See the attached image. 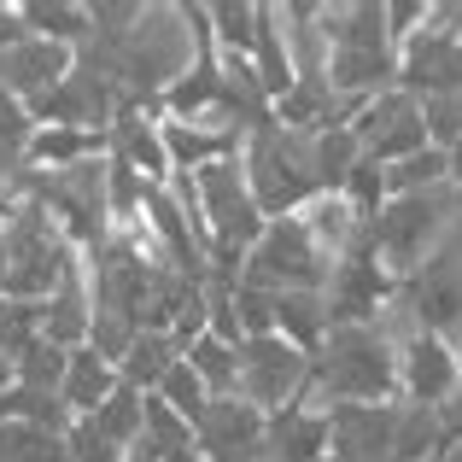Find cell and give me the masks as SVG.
<instances>
[{"label":"cell","instance_id":"cell-2","mask_svg":"<svg viewBox=\"0 0 462 462\" xmlns=\"http://www.w3.org/2000/svg\"><path fill=\"white\" fill-rule=\"evenodd\" d=\"M328 35V94L339 100H374L398 77V47L386 35V12L357 0V6H322Z\"/></svg>","mask_w":462,"mask_h":462},{"label":"cell","instance_id":"cell-24","mask_svg":"<svg viewBox=\"0 0 462 462\" xmlns=\"http://www.w3.org/2000/svg\"><path fill=\"white\" fill-rule=\"evenodd\" d=\"M381 176H386V199H393V193L445 188V181H451V152H439V147H421V152L398 158V164H386Z\"/></svg>","mask_w":462,"mask_h":462},{"label":"cell","instance_id":"cell-33","mask_svg":"<svg viewBox=\"0 0 462 462\" xmlns=\"http://www.w3.org/2000/svg\"><path fill=\"white\" fill-rule=\"evenodd\" d=\"M23 42V23H18V6H0V53L6 47H18Z\"/></svg>","mask_w":462,"mask_h":462},{"label":"cell","instance_id":"cell-14","mask_svg":"<svg viewBox=\"0 0 462 462\" xmlns=\"http://www.w3.org/2000/svg\"><path fill=\"white\" fill-rule=\"evenodd\" d=\"M70 65H77V53H70V47L23 35L18 47H6V53H0V94H12L18 106H35L42 94H53L59 82L70 77Z\"/></svg>","mask_w":462,"mask_h":462},{"label":"cell","instance_id":"cell-30","mask_svg":"<svg viewBox=\"0 0 462 462\" xmlns=\"http://www.w3.org/2000/svg\"><path fill=\"white\" fill-rule=\"evenodd\" d=\"M158 404H164V410H176V416L181 421H188V428H193V421H199V410L205 404H211V393H205V381H199V374H193L188 369V363H170V374H164V381H158Z\"/></svg>","mask_w":462,"mask_h":462},{"label":"cell","instance_id":"cell-20","mask_svg":"<svg viewBox=\"0 0 462 462\" xmlns=\"http://www.w3.org/2000/svg\"><path fill=\"white\" fill-rule=\"evenodd\" d=\"M275 334H282L287 346H299L305 357H316V346L328 339L322 293H275Z\"/></svg>","mask_w":462,"mask_h":462},{"label":"cell","instance_id":"cell-15","mask_svg":"<svg viewBox=\"0 0 462 462\" xmlns=\"http://www.w3.org/2000/svg\"><path fill=\"white\" fill-rule=\"evenodd\" d=\"M258 462H328V416L316 404H287L263 416Z\"/></svg>","mask_w":462,"mask_h":462},{"label":"cell","instance_id":"cell-37","mask_svg":"<svg viewBox=\"0 0 462 462\" xmlns=\"http://www.w3.org/2000/svg\"><path fill=\"white\" fill-rule=\"evenodd\" d=\"M6 369H12V363H6Z\"/></svg>","mask_w":462,"mask_h":462},{"label":"cell","instance_id":"cell-28","mask_svg":"<svg viewBox=\"0 0 462 462\" xmlns=\"http://www.w3.org/2000/svg\"><path fill=\"white\" fill-rule=\"evenodd\" d=\"M42 339V305L35 299H0V363H18Z\"/></svg>","mask_w":462,"mask_h":462},{"label":"cell","instance_id":"cell-31","mask_svg":"<svg viewBox=\"0 0 462 462\" xmlns=\"http://www.w3.org/2000/svg\"><path fill=\"white\" fill-rule=\"evenodd\" d=\"M421 112V129H428V147L451 152L462 147V88L457 94H433V100H416Z\"/></svg>","mask_w":462,"mask_h":462},{"label":"cell","instance_id":"cell-7","mask_svg":"<svg viewBox=\"0 0 462 462\" xmlns=\"http://www.w3.org/2000/svg\"><path fill=\"white\" fill-rule=\"evenodd\" d=\"M328 270H334V263H328V252L310 240V228L299 223V217H275L246 246L240 282L263 287V293H322Z\"/></svg>","mask_w":462,"mask_h":462},{"label":"cell","instance_id":"cell-9","mask_svg":"<svg viewBox=\"0 0 462 462\" xmlns=\"http://www.w3.org/2000/svg\"><path fill=\"white\" fill-rule=\"evenodd\" d=\"M193 193H199V217H205L211 246L246 252L252 240L263 235V211L252 205V193H246L240 152L235 158H217V164H205V170H193Z\"/></svg>","mask_w":462,"mask_h":462},{"label":"cell","instance_id":"cell-6","mask_svg":"<svg viewBox=\"0 0 462 462\" xmlns=\"http://www.w3.org/2000/svg\"><path fill=\"white\" fill-rule=\"evenodd\" d=\"M404 305L416 316V328H428L462 363V205L445 223V235L433 240V252L416 263V275L404 282Z\"/></svg>","mask_w":462,"mask_h":462},{"label":"cell","instance_id":"cell-4","mask_svg":"<svg viewBox=\"0 0 462 462\" xmlns=\"http://www.w3.org/2000/svg\"><path fill=\"white\" fill-rule=\"evenodd\" d=\"M240 176H246L252 205L263 211V223L275 217H299L316 199V170H310V135L282 124H263L240 141Z\"/></svg>","mask_w":462,"mask_h":462},{"label":"cell","instance_id":"cell-1","mask_svg":"<svg viewBox=\"0 0 462 462\" xmlns=\"http://www.w3.org/2000/svg\"><path fill=\"white\" fill-rule=\"evenodd\" d=\"M398 393V346L374 322H339L310 357L305 404H386Z\"/></svg>","mask_w":462,"mask_h":462},{"label":"cell","instance_id":"cell-23","mask_svg":"<svg viewBox=\"0 0 462 462\" xmlns=\"http://www.w3.org/2000/svg\"><path fill=\"white\" fill-rule=\"evenodd\" d=\"M141 410H147V393H135V386H124L117 381V393L106 398L94 416H82L94 433H100L106 445H117V451H129L135 445V433H141Z\"/></svg>","mask_w":462,"mask_h":462},{"label":"cell","instance_id":"cell-36","mask_svg":"<svg viewBox=\"0 0 462 462\" xmlns=\"http://www.w3.org/2000/svg\"><path fill=\"white\" fill-rule=\"evenodd\" d=\"M12 211V193H0V217H6Z\"/></svg>","mask_w":462,"mask_h":462},{"label":"cell","instance_id":"cell-3","mask_svg":"<svg viewBox=\"0 0 462 462\" xmlns=\"http://www.w3.org/2000/svg\"><path fill=\"white\" fill-rule=\"evenodd\" d=\"M82 252L59 235V223L35 199H12L0 217V299H35L42 305Z\"/></svg>","mask_w":462,"mask_h":462},{"label":"cell","instance_id":"cell-13","mask_svg":"<svg viewBox=\"0 0 462 462\" xmlns=\"http://www.w3.org/2000/svg\"><path fill=\"white\" fill-rule=\"evenodd\" d=\"M457 386H462V363L428 334V328H416V334L398 346V393H404L410 404L439 410Z\"/></svg>","mask_w":462,"mask_h":462},{"label":"cell","instance_id":"cell-32","mask_svg":"<svg viewBox=\"0 0 462 462\" xmlns=\"http://www.w3.org/2000/svg\"><path fill=\"white\" fill-rule=\"evenodd\" d=\"M211 35H217V53H252V35H258V6L246 0H228V6H211Z\"/></svg>","mask_w":462,"mask_h":462},{"label":"cell","instance_id":"cell-11","mask_svg":"<svg viewBox=\"0 0 462 462\" xmlns=\"http://www.w3.org/2000/svg\"><path fill=\"white\" fill-rule=\"evenodd\" d=\"M258 439H263V416L246 398H211L193 421V451L205 462H258Z\"/></svg>","mask_w":462,"mask_h":462},{"label":"cell","instance_id":"cell-21","mask_svg":"<svg viewBox=\"0 0 462 462\" xmlns=\"http://www.w3.org/2000/svg\"><path fill=\"white\" fill-rule=\"evenodd\" d=\"M176 339L170 334H135L124 346V357H117V381L135 386V393H158V381L170 374V363H176Z\"/></svg>","mask_w":462,"mask_h":462},{"label":"cell","instance_id":"cell-25","mask_svg":"<svg viewBox=\"0 0 462 462\" xmlns=\"http://www.w3.org/2000/svg\"><path fill=\"white\" fill-rule=\"evenodd\" d=\"M181 363H188V369L205 381V393H211V398H228V393H235V346H223L217 334L188 339Z\"/></svg>","mask_w":462,"mask_h":462},{"label":"cell","instance_id":"cell-27","mask_svg":"<svg viewBox=\"0 0 462 462\" xmlns=\"http://www.w3.org/2000/svg\"><path fill=\"white\" fill-rule=\"evenodd\" d=\"M30 135H35L30 112H23L12 94H0V193L23 176V147H30Z\"/></svg>","mask_w":462,"mask_h":462},{"label":"cell","instance_id":"cell-5","mask_svg":"<svg viewBox=\"0 0 462 462\" xmlns=\"http://www.w3.org/2000/svg\"><path fill=\"white\" fill-rule=\"evenodd\" d=\"M462 193L445 181V188H421V193H393V199L374 211L369 240H374V258L393 282H410L416 263L433 252V240L445 235V223L457 217Z\"/></svg>","mask_w":462,"mask_h":462},{"label":"cell","instance_id":"cell-12","mask_svg":"<svg viewBox=\"0 0 462 462\" xmlns=\"http://www.w3.org/2000/svg\"><path fill=\"white\" fill-rule=\"evenodd\" d=\"M328 462H386L393 451V404H328Z\"/></svg>","mask_w":462,"mask_h":462},{"label":"cell","instance_id":"cell-18","mask_svg":"<svg viewBox=\"0 0 462 462\" xmlns=\"http://www.w3.org/2000/svg\"><path fill=\"white\" fill-rule=\"evenodd\" d=\"M100 152H106V135H82V129H65V124H35L30 147H23V170H70Z\"/></svg>","mask_w":462,"mask_h":462},{"label":"cell","instance_id":"cell-35","mask_svg":"<svg viewBox=\"0 0 462 462\" xmlns=\"http://www.w3.org/2000/svg\"><path fill=\"white\" fill-rule=\"evenodd\" d=\"M433 462H462V445H445V451L433 457Z\"/></svg>","mask_w":462,"mask_h":462},{"label":"cell","instance_id":"cell-19","mask_svg":"<svg viewBox=\"0 0 462 462\" xmlns=\"http://www.w3.org/2000/svg\"><path fill=\"white\" fill-rule=\"evenodd\" d=\"M23 35L35 42H59V47H88V6H70V0H23L18 6Z\"/></svg>","mask_w":462,"mask_h":462},{"label":"cell","instance_id":"cell-16","mask_svg":"<svg viewBox=\"0 0 462 462\" xmlns=\"http://www.w3.org/2000/svg\"><path fill=\"white\" fill-rule=\"evenodd\" d=\"M112 393H117V363H106L94 346L70 351V357H65V381H59V404L70 410V421L94 416Z\"/></svg>","mask_w":462,"mask_h":462},{"label":"cell","instance_id":"cell-29","mask_svg":"<svg viewBox=\"0 0 462 462\" xmlns=\"http://www.w3.org/2000/svg\"><path fill=\"white\" fill-rule=\"evenodd\" d=\"M65 357H70V351H59L53 339H35V346L12 363V386H30V393H59V381H65Z\"/></svg>","mask_w":462,"mask_h":462},{"label":"cell","instance_id":"cell-10","mask_svg":"<svg viewBox=\"0 0 462 462\" xmlns=\"http://www.w3.org/2000/svg\"><path fill=\"white\" fill-rule=\"evenodd\" d=\"M398 94L410 100H433V94H457L462 88V42L433 23H421L404 47H398Z\"/></svg>","mask_w":462,"mask_h":462},{"label":"cell","instance_id":"cell-34","mask_svg":"<svg viewBox=\"0 0 462 462\" xmlns=\"http://www.w3.org/2000/svg\"><path fill=\"white\" fill-rule=\"evenodd\" d=\"M451 188L462 193V147H451Z\"/></svg>","mask_w":462,"mask_h":462},{"label":"cell","instance_id":"cell-8","mask_svg":"<svg viewBox=\"0 0 462 462\" xmlns=\"http://www.w3.org/2000/svg\"><path fill=\"white\" fill-rule=\"evenodd\" d=\"M305 393H310V357L287 346L282 334H258L235 346V398H246L258 416L305 404Z\"/></svg>","mask_w":462,"mask_h":462},{"label":"cell","instance_id":"cell-22","mask_svg":"<svg viewBox=\"0 0 462 462\" xmlns=\"http://www.w3.org/2000/svg\"><path fill=\"white\" fill-rule=\"evenodd\" d=\"M357 158H363V147H357L351 129H316V135H310V170H316V188H322V193L346 188V176H351Z\"/></svg>","mask_w":462,"mask_h":462},{"label":"cell","instance_id":"cell-17","mask_svg":"<svg viewBox=\"0 0 462 462\" xmlns=\"http://www.w3.org/2000/svg\"><path fill=\"white\" fill-rule=\"evenodd\" d=\"M252 77H258V88L275 100H287V88H293V59H287V42H282V23H275V6H258V35H252V53H246Z\"/></svg>","mask_w":462,"mask_h":462},{"label":"cell","instance_id":"cell-26","mask_svg":"<svg viewBox=\"0 0 462 462\" xmlns=\"http://www.w3.org/2000/svg\"><path fill=\"white\" fill-rule=\"evenodd\" d=\"M0 462H70L65 433L30 428V421H0Z\"/></svg>","mask_w":462,"mask_h":462}]
</instances>
